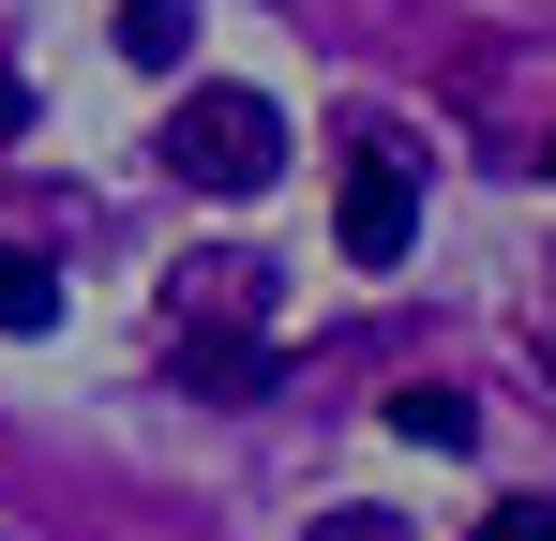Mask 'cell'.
Here are the masks:
<instances>
[{
	"label": "cell",
	"mask_w": 556,
	"mask_h": 541,
	"mask_svg": "<svg viewBox=\"0 0 556 541\" xmlns=\"http://www.w3.org/2000/svg\"><path fill=\"white\" fill-rule=\"evenodd\" d=\"M166 166H181L195 196H271V180H286V105H271V90H181Z\"/></svg>",
	"instance_id": "6da1fadb"
},
{
	"label": "cell",
	"mask_w": 556,
	"mask_h": 541,
	"mask_svg": "<svg viewBox=\"0 0 556 541\" xmlns=\"http://www.w3.org/2000/svg\"><path fill=\"white\" fill-rule=\"evenodd\" d=\"M331 241H346V270H391L406 241H421V180H406V151H391V136H376V151H346Z\"/></svg>",
	"instance_id": "7a4b0ae2"
},
{
	"label": "cell",
	"mask_w": 556,
	"mask_h": 541,
	"mask_svg": "<svg viewBox=\"0 0 556 541\" xmlns=\"http://www.w3.org/2000/svg\"><path fill=\"white\" fill-rule=\"evenodd\" d=\"M271 316V256H195L181 270V331H256Z\"/></svg>",
	"instance_id": "3957f363"
},
{
	"label": "cell",
	"mask_w": 556,
	"mask_h": 541,
	"mask_svg": "<svg viewBox=\"0 0 556 541\" xmlns=\"http://www.w3.org/2000/svg\"><path fill=\"white\" fill-rule=\"evenodd\" d=\"M181 391H211V406H256V391H271V347H256V331H181Z\"/></svg>",
	"instance_id": "277c9868"
},
{
	"label": "cell",
	"mask_w": 556,
	"mask_h": 541,
	"mask_svg": "<svg viewBox=\"0 0 556 541\" xmlns=\"http://www.w3.org/2000/svg\"><path fill=\"white\" fill-rule=\"evenodd\" d=\"M391 437H421V451H466V437H481V406H466V391H437V376H406V391H391Z\"/></svg>",
	"instance_id": "5b68a950"
},
{
	"label": "cell",
	"mask_w": 556,
	"mask_h": 541,
	"mask_svg": "<svg viewBox=\"0 0 556 541\" xmlns=\"http://www.w3.org/2000/svg\"><path fill=\"white\" fill-rule=\"evenodd\" d=\"M181 46H195V0H121V61H151V76H166Z\"/></svg>",
	"instance_id": "8992f818"
},
{
	"label": "cell",
	"mask_w": 556,
	"mask_h": 541,
	"mask_svg": "<svg viewBox=\"0 0 556 541\" xmlns=\"http://www.w3.org/2000/svg\"><path fill=\"white\" fill-rule=\"evenodd\" d=\"M46 316H61V270H46V256H15V241H0V331H46Z\"/></svg>",
	"instance_id": "52a82bcc"
},
{
	"label": "cell",
	"mask_w": 556,
	"mask_h": 541,
	"mask_svg": "<svg viewBox=\"0 0 556 541\" xmlns=\"http://www.w3.org/2000/svg\"><path fill=\"white\" fill-rule=\"evenodd\" d=\"M466 541H556V512H542V496H511V512H481Z\"/></svg>",
	"instance_id": "ba28073f"
},
{
	"label": "cell",
	"mask_w": 556,
	"mask_h": 541,
	"mask_svg": "<svg viewBox=\"0 0 556 541\" xmlns=\"http://www.w3.org/2000/svg\"><path fill=\"white\" fill-rule=\"evenodd\" d=\"M316 541H406L391 512H316Z\"/></svg>",
	"instance_id": "9c48e42d"
},
{
	"label": "cell",
	"mask_w": 556,
	"mask_h": 541,
	"mask_svg": "<svg viewBox=\"0 0 556 541\" xmlns=\"http://www.w3.org/2000/svg\"><path fill=\"white\" fill-rule=\"evenodd\" d=\"M15 121H30V90H15V76H0V136H15Z\"/></svg>",
	"instance_id": "30bf717a"
},
{
	"label": "cell",
	"mask_w": 556,
	"mask_h": 541,
	"mask_svg": "<svg viewBox=\"0 0 556 541\" xmlns=\"http://www.w3.org/2000/svg\"><path fill=\"white\" fill-rule=\"evenodd\" d=\"M542 166H556V136H542Z\"/></svg>",
	"instance_id": "8fae6325"
}]
</instances>
